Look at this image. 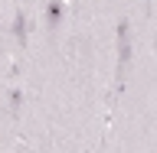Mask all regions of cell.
Instances as JSON below:
<instances>
[{"instance_id": "6da1fadb", "label": "cell", "mask_w": 157, "mask_h": 153, "mask_svg": "<svg viewBox=\"0 0 157 153\" xmlns=\"http://www.w3.org/2000/svg\"><path fill=\"white\" fill-rule=\"evenodd\" d=\"M131 59V46H128V23H118V75H124V65Z\"/></svg>"}, {"instance_id": "3957f363", "label": "cell", "mask_w": 157, "mask_h": 153, "mask_svg": "<svg viewBox=\"0 0 157 153\" xmlns=\"http://www.w3.org/2000/svg\"><path fill=\"white\" fill-rule=\"evenodd\" d=\"M13 33H17V42L20 46H26V16L17 10V16H13Z\"/></svg>"}, {"instance_id": "7a4b0ae2", "label": "cell", "mask_w": 157, "mask_h": 153, "mask_svg": "<svg viewBox=\"0 0 157 153\" xmlns=\"http://www.w3.org/2000/svg\"><path fill=\"white\" fill-rule=\"evenodd\" d=\"M62 23V0H49V7H46V26H59Z\"/></svg>"}, {"instance_id": "277c9868", "label": "cell", "mask_w": 157, "mask_h": 153, "mask_svg": "<svg viewBox=\"0 0 157 153\" xmlns=\"http://www.w3.org/2000/svg\"><path fill=\"white\" fill-rule=\"evenodd\" d=\"M10 101H13V114H17V111H20V101H23V95H20V91H13V98H10Z\"/></svg>"}]
</instances>
